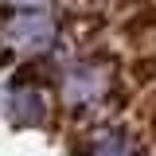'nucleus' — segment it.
<instances>
[{"label":"nucleus","mask_w":156,"mask_h":156,"mask_svg":"<svg viewBox=\"0 0 156 156\" xmlns=\"http://www.w3.org/2000/svg\"><path fill=\"white\" fill-rule=\"evenodd\" d=\"M86 156H140V148H136V140L129 133H117V129H113V133L98 136Z\"/></svg>","instance_id":"7ed1b4c3"},{"label":"nucleus","mask_w":156,"mask_h":156,"mask_svg":"<svg viewBox=\"0 0 156 156\" xmlns=\"http://www.w3.org/2000/svg\"><path fill=\"white\" fill-rule=\"evenodd\" d=\"M152 133H156V113H152Z\"/></svg>","instance_id":"0eeeda50"},{"label":"nucleus","mask_w":156,"mask_h":156,"mask_svg":"<svg viewBox=\"0 0 156 156\" xmlns=\"http://www.w3.org/2000/svg\"><path fill=\"white\" fill-rule=\"evenodd\" d=\"M121 35H125V39L156 35V4H148V8H136L133 16H125V23H121Z\"/></svg>","instance_id":"20e7f679"},{"label":"nucleus","mask_w":156,"mask_h":156,"mask_svg":"<svg viewBox=\"0 0 156 156\" xmlns=\"http://www.w3.org/2000/svg\"><path fill=\"white\" fill-rule=\"evenodd\" d=\"M129 78H133L136 86H152L156 82V55H140L129 62Z\"/></svg>","instance_id":"39448f33"},{"label":"nucleus","mask_w":156,"mask_h":156,"mask_svg":"<svg viewBox=\"0 0 156 156\" xmlns=\"http://www.w3.org/2000/svg\"><path fill=\"white\" fill-rule=\"evenodd\" d=\"M8 39H12L16 47H23V51H43V47L55 39V31H51V23H47L43 16L23 12V16H16L12 23H8Z\"/></svg>","instance_id":"f257e3e1"},{"label":"nucleus","mask_w":156,"mask_h":156,"mask_svg":"<svg viewBox=\"0 0 156 156\" xmlns=\"http://www.w3.org/2000/svg\"><path fill=\"white\" fill-rule=\"evenodd\" d=\"M43 94L35 86H12L8 90V117L16 125H39L43 121Z\"/></svg>","instance_id":"f03ea898"},{"label":"nucleus","mask_w":156,"mask_h":156,"mask_svg":"<svg viewBox=\"0 0 156 156\" xmlns=\"http://www.w3.org/2000/svg\"><path fill=\"white\" fill-rule=\"evenodd\" d=\"M8 4H20V8H39L43 0H8Z\"/></svg>","instance_id":"423d86ee"}]
</instances>
